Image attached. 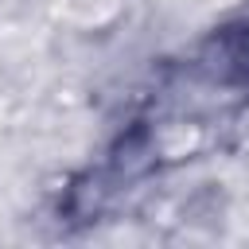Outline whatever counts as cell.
Here are the masks:
<instances>
[{
    "instance_id": "cell-1",
    "label": "cell",
    "mask_w": 249,
    "mask_h": 249,
    "mask_svg": "<svg viewBox=\"0 0 249 249\" xmlns=\"http://www.w3.org/2000/svg\"><path fill=\"white\" fill-rule=\"evenodd\" d=\"M218 51H222V66L233 78L249 82V19L218 31Z\"/></svg>"
}]
</instances>
